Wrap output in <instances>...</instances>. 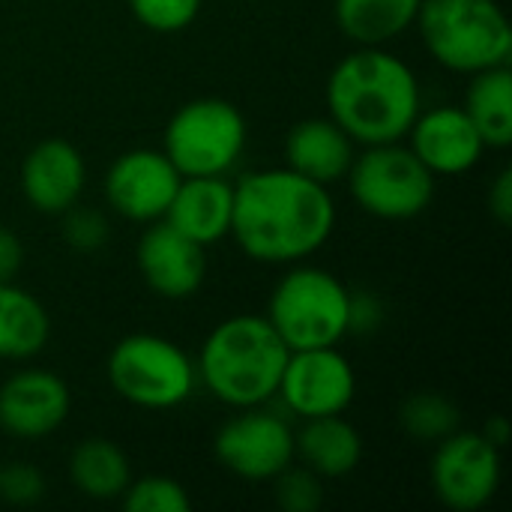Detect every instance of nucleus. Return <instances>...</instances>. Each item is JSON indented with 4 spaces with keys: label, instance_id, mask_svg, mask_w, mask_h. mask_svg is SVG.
I'll return each instance as SVG.
<instances>
[{
    "label": "nucleus",
    "instance_id": "1a4fd4ad",
    "mask_svg": "<svg viewBox=\"0 0 512 512\" xmlns=\"http://www.w3.org/2000/svg\"><path fill=\"white\" fill-rule=\"evenodd\" d=\"M435 498L453 512H477L492 504L501 486V447L483 432L456 429L438 441L429 468Z\"/></svg>",
    "mask_w": 512,
    "mask_h": 512
},
{
    "label": "nucleus",
    "instance_id": "412c9836",
    "mask_svg": "<svg viewBox=\"0 0 512 512\" xmlns=\"http://www.w3.org/2000/svg\"><path fill=\"white\" fill-rule=\"evenodd\" d=\"M465 114L477 126L486 147L504 150L512 144V72L507 66H492L471 75L465 93Z\"/></svg>",
    "mask_w": 512,
    "mask_h": 512
},
{
    "label": "nucleus",
    "instance_id": "cd10ccee",
    "mask_svg": "<svg viewBox=\"0 0 512 512\" xmlns=\"http://www.w3.org/2000/svg\"><path fill=\"white\" fill-rule=\"evenodd\" d=\"M111 237V228H108V219L93 210V207H78L72 204L66 210V219H63V240L69 243V249L75 252H99Z\"/></svg>",
    "mask_w": 512,
    "mask_h": 512
},
{
    "label": "nucleus",
    "instance_id": "7ed1b4c3",
    "mask_svg": "<svg viewBox=\"0 0 512 512\" xmlns=\"http://www.w3.org/2000/svg\"><path fill=\"white\" fill-rule=\"evenodd\" d=\"M288 354L264 315H234L210 330L195 372L216 402L237 411L261 408L276 396Z\"/></svg>",
    "mask_w": 512,
    "mask_h": 512
},
{
    "label": "nucleus",
    "instance_id": "39448f33",
    "mask_svg": "<svg viewBox=\"0 0 512 512\" xmlns=\"http://www.w3.org/2000/svg\"><path fill=\"white\" fill-rule=\"evenodd\" d=\"M348 285L321 267L294 264L273 288L267 321L288 351L330 348L348 336Z\"/></svg>",
    "mask_w": 512,
    "mask_h": 512
},
{
    "label": "nucleus",
    "instance_id": "6e6552de",
    "mask_svg": "<svg viewBox=\"0 0 512 512\" xmlns=\"http://www.w3.org/2000/svg\"><path fill=\"white\" fill-rule=\"evenodd\" d=\"M348 189L357 207L369 216L405 222L432 204L435 174L399 141L369 144L348 168Z\"/></svg>",
    "mask_w": 512,
    "mask_h": 512
},
{
    "label": "nucleus",
    "instance_id": "423d86ee",
    "mask_svg": "<svg viewBox=\"0 0 512 512\" xmlns=\"http://www.w3.org/2000/svg\"><path fill=\"white\" fill-rule=\"evenodd\" d=\"M105 372L111 390L144 411L180 408L198 387V372L189 354L156 333L123 336L111 348Z\"/></svg>",
    "mask_w": 512,
    "mask_h": 512
},
{
    "label": "nucleus",
    "instance_id": "ddd939ff",
    "mask_svg": "<svg viewBox=\"0 0 512 512\" xmlns=\"http://www.w3.org/2000/svg\"><path fill=\"white\" fill-rule=\"evenodd\" d=\"M69 387L45 369H21L0 387V429L18 441H39L69 417Z\"/></svg>",
    "mask_w": 512,
    "mask_h": 512
},
{
    "label": "nucleus",
    "instance_id": "f8f14e48",
    "mask_svg": "<svg viewBox=\"0 0 512 512\" xmlns=\"http://www.w3.org/2000/svg\"><path fill=\"white\" fill-rule=\"evenodd\" d=\"M180 171L162 150H129L117 156L105 174V198L114 213L129 222H159L180 186Z\"/></svg>",
    "mask_w": 512,
    "mask_h": 512
},
{
    "label": "nucleus",
    "instance_id": "5701e85b",
    "mask_svg": "<svg viewBox=\"0 0 512 512\" xmlns=\"http://www.w3.org/2000/svg\"><path fill=\"white\" fill-rule=\"evenodd\" d=\"M69 480L81 495L93 501H114L129 489L132 465L114 441L87 438L69 456Z\"/></svg>",
    "mask_w": 512,
    "mask_h": 512
},
{
    "label": "nucleus",
    "instance_id": "9b49d317",
    "mask_svg": "<svg viewBox=\"0 0 512 512\" xmlns=\"http://www.w3.org/2000/svg\"><path fill=\"white\" fill-rule=\"evenodd\" d=\"M213 453L231 474L264 483L294 465V429L270 411L243 408L216 432Z\"/></svg>",
    "mask_w": 512,
    "mask_h": 512
},
{
    "label": "nucleus",
    "instance_id": "473e14b6",
    "mask_svg": "<svg viewBox=\"0 0 512 512\" xmlns=\"http://www.w3.org/2000/svg\"><path fill=\"white\" fill-rule=\"evenodd\" d=\"M483 435L495 444V447H504L510 441V423L504 417H492L483 429Z\"/></svg>",
    "mask_w": 512,
    "mask_h": 512
},
{
    "label": "nucleus",
    "instance_id": "f03ea898",
    "mask_svg": "<svg viewBox=\"0 0 512 512\" xmlns=\"http://www.w3.org/2000/svg\"><path fill=\"white\" fill-rule=\"evenodd\" d=\"M327 108L354 144H393L423 111L420 81L384 45H357L327 78Z\"/></svg>",
    "mask_w": 512,
    "mask_h": 512
},
{
    "label": "nucleus",
    "instance_id": "c756f323",
    "mask_svg": "<svg viewBox=\"0 0 512 512\" xmlns=\"http://www.w3.org/2000/svg\"><path fill=\"white\" fill-rule=\"evenodd\" d=\"M384 321V303L375 294H354L348 306V333H375Z\"/></svg>",
    "mask_w": 512,
    "mask_h": 512
},
{
    "label": "nucleus",
    "instance_id": "393cba45",
    "mask_svg": "<svg viewBox=\"0 0 512 512\" xmlns=\"http://www.w3.org/2000/svg\"><path fill=\"white\" fill-rule=\"evenodd\" d=\"M123 507L129 512H189L192 498L183 489V483L171 477H141L132 480L123 492Z\"/></svg>",
    "mask_w": 512,
    "mask_h": 512
},
{
    "label": "nucleus",
    "instance_id": "9d476101",
    "mask_svg": "<svg viewBox=\"0 0 512 512\" xmlns=\"http://www.w3.org/2000/svg\"><path fill=\"white\" fill-rule=\"evenodd\" d=\"M276 396L300 420L336 417L354 405L357 375L339 345L291 351Z\"/></svg>",
    "mask_w": 512,
    "mask_h": 512
},
{
    "label": "nucleus",
    "instance_id": "f3484780",
    "mask_svg": "<svg viewBox=\"0 0 512 512\" xmlns=\"http://www.w3.org/2000/svg\"><path fill=\"white\" fill-rule=\"evenodd\" d=\"M231 207L234 183L225 177H183L165 210V222L207 249L231 234Z\"/></svg>",
    "mask_w": 512,
    "mask_h": 512
},
{
    "label": "nucleus",
    "instance_id": "a211bd4d",
    "mask_svg": "<svg viewBox=\"0 0 512 512\" xmlns=\"http://www.w3.org/2000/svg\"><path fill=\"white\" fill-rule=\"evenodd\" d=\"M354 138L333 117H309L291 126L285 138V162L291 171L333 186L348 177L354 162Z\"/></svg>",
    "mask_w": 512,
    "mask_h": 512
},
{
    "label": "nucleus",
    "instance_id": "4be33fe9",
    "mask_svg": "<svg viewBox=\"0 0 512 512\" xmlns=\"http://www.w3.org/2000/svg\"><path fill=\"white\" fill-rule=\"evenodd\" d=\"M51 336L45 306L15 282H0V360H30Z\"/></svg>",
    "mask_w": 512,
    "mask_h": 512
},
{
    "label": "nucleus",
    "instance_id": "2f4dec72",
    "mask_svg": "<svg viewBox=\"0 0 512 512\" xmlns=\"http://www.w3.org/2000/svg\"><path fill=\"white\" fill-rule=\"evenodd\" d=\"M21 264H24V246H21V240L12 231L0 228V282H12L18 276Z\"/></svg>",
    "mask_w": 512,
    "mask_h": 512
},
{
    "label": "nucleus",
    "instance_id": "b1692460",
    "mask_svg": "<svg viewBox=\"0 0 512 512\" xmlns=\"http://www.w3.org/2000/svg\"><path fill=\"white\" fill-rule=\"evenodd\" d=\"M459 408L444 393H414L399 408V423L408 438L420 444H438L459 429Z\"/></svg>",
    "mask_w": 512,
    "mask_h": 512
},
{
    "label": "nucleus",
    "instance_id": "20e7f679",
    "mask_svg": "<svg viewBox=\"0 0 512 512\" xmlns=\"http://www.w3.org/2000/svg\"><path fill=\"white\" fill-rule=\"evenodd\" d=\"M414 24L426 51L450 72L474 75L510 63L512 24L498 0H423Z\"/></svg>",
    "mask_w": 512,
    "mask_h": 512
},
{
    "label": "nucleus",
    "instance_id": "c85d7f7f",
    "mask_svg": "<svg viewBox=\"0 0 512 512\" xmlns=\"http://www.w3.org/2000/svg\"><path fill=\"white\" fill-rule=\"evenodd\" d=\"M42 495H45V480L33 465L18 462L9 468H0V498L3 501H9L15 507H30Z\"/></svg>",
    "mask_w": 512,
    "mask_h": 512
},
{
    "label": "nucleus",
    "instance_id": "aec40b11",
    "mask_svg": "<svg viewBox=\"0 0 512 512\" xmlns=\"http://www.w3.org/2000/svg\"><path fill=\"white\" fill-rule=\"evenodd\" d=\"M423 0H336V24L354 45H387L414 27Z\"/></svg>",
    "mask_w": 512,
    "mask_h": 512
},
{
    "label": "nucleus",
    "instance_id": "4468645a",
    "mask_svg": "<svg viewBox=\"0 0 512 512\" xmlns=\"http://www.w3.org/2000/svg\"><path fill=\"white\" fill-rule=\"evenodd\" d=\"M405 138H411L414 156L435 177L465 174L486 153V141L480 138L477 126L471 123L462 105H438L420 111Z\"/></svg>",
    "mask_w": 512,
    "mask_h": 512
},
{
    "label": "nucleus",
    "instance_id": "72a5a7b5",
    "mask_svg": "<svg viewBox=\"0 0 512 512\" xmlns=\"http://www.w3.org/2000/svg\"><path fill=\"white\" fill-rule=\"evenodd\" d=\"M0 468H3V465H0Z\"/></svg>",
    "mask_w": 512,
    "mask_h": 512
},
{
    "label": "nucleus",
    "instance_id": "6ab92c4d",
    "mask_svg": "<svg viewBox=\"0 0 512 512\" xmlns=\"http://www.w3.org/2000/svg\"><path fill=\"white\" fill-rule=\"evenodd\" d=\"M294 450L321 480H339L357 471L363 459V438L342 414L315 417L303 420V429L294 432Z\"/></svg>",
    "mask_w": 512,
    "mask_h": 512
},
{
    "label": "nucleus",
    "instance_id": "2eb2a0df",
    "mask_svg": "<svg viewBox=\"0 0 512 512\" xmlns=\"http://www.w3.org/2000/svg\"><path fill=\"white\" fill-rule=\"evenodd\" d=\"M138 270L153 294L165 300H186L204 285L207 255L204 246L159 219L150 222L138 240Z\"/></svg>",
    "mask_w": 512,
    "mask_h": 512
},
{
    "label": "nucleus",
    "instance_id": "dca6fc26",
    "mask_svg": "<svg viewBox=\"0 0 512 512\" xmlns=\"http://www.w3.org/2000/svg\"><path fill=\"white\" fill-rule=\"evenodd\" d=\"M87 180V165L75 144L63 138L39 141L21 162L24 201L39 213H66L78 204Z\"/></svg>",
    "mask_w": 512,
    "mask_h": 512
},
{
    "label": "nucleus",
    "instance_id": "7c9ffc66",
    "mask_svg": "<svg viewBox=\"0 0 512 512\" xmlns=\"http://www.w3.org/2000/svg\"><path fill=\"white\" fill-rule=\"evenodd\" d=\"M489 213L495 216L498 225H510L512 222V171L504 168L495 183L489 186Z\"/></svg>",
    "mask_w": 512,
    "mask_h": 512
},
{
    "label": "nucleus",
    "instance_id": "bb28decb",
    "mask_svg": "<svg viewBox=\"0 0 512 512\" xmlns=\"http://www.w3.org/2000/svg\"><path fill=\"white\" fill-rule=\"evenodd\" d=\"M276 480V504L285 512H315L324 504V486L315 471L288 465Z\"/></svg>",
    "mask_w": 512,
    "mask_h": 512
},
{
    "label": "nucleus",
    "instance_id": "f257e3e1",
    "mask_svg": "<svg viewBox=\"0 0 512 512\" xmlns=\"http://www.w3.org/2000/svg\"><path fill=\"white\" fill-rule=\"evenodd\" d=\"M336 228L330 186L297 171L261 168L234 183L231 237L261 264H300L327 246Z\"/></svg>",
    "mask_w": 512,
    "mask_h": 512
},
{
    "label": "nucleus",
    "instance_id": "a878e982",
    "mask_svg": "<svg viewBox=\"0 0 512 512\" xmlns=\"http://www.w3.org/2000/svg\"><path fill=\"white\" fill-rule=\"evenodd\" d=\"M129 9L153 33H180L198 18L201 0H129Z\"/></svg>",
    "mask_w": 512,
    "mask_h": 512
},
{
    "label": "nucleus",
    "instance_id": "0eeeda50",
    "mask_svg": "<svg viewBox=\"0 0 512 512\" xmlns=\"http://www.w3.org/2000/svg\"><path fill=\"white\" fill-rule=\"evenodd\" d=\"M246 117L228 99L204 96L174 111L162 153L180 177H225L246 150Z\"/></svg>",
    "mask_w": 512,
    "mask_h": 512
}]
</instances>
